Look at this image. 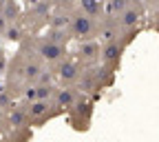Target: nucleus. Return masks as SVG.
Listing matches in <instances>:
<instances>
[{"mask_svg":"<svg viewBox=\"0 0 159 142\" xmlns=\"http://www.w3.org/2000/svg\"><path fill=\"white\" fill-rule=\"evenodd\" d=\"M20 45L29 47L31 51H35L40 58L47 62V67H55L60 65L64 58H69V49L64 45H57V42H51L44 36H27Z\"/></svg>","mask_w":159,"mask_h":142,"instance_id":"f257e3e1","label":"nucleus"},{"mask_svg":"<svg viewBox=\"0 0 159 142\" xmlns=\"http://www.w3.org/2000/svg\"><path fill=\"white\" fill-rule=\"evenodd\" d=\"M53 9H55L53 0H42L40 5L25 9V11H22V18H20L18 22L27 29V33L31 31V36H35V31H38V29H42V27L47 29V25H49V18H51Z\"/></svg>","mask_w":159,"mask_h":142,"instance_id":"f03ea898","label":"nucleus"},{"mask_svg":"<svg viewBox=\"0 0 159 142\" xmlns=\"http://www.w3.org/2000/svg\"><path fill=\"white\" fill-rule=\"evenodd\" d=\"M71 31L73 38L84 42V40H97V31H99V18L86 16L84 11L75 9L73 11V22H71Z\"/></svg>","mask_w":159,"mask_h":142,"instance_id":"7ed1b4c3","label":"nucleus"},{"mask_svg":"<svg viewBox=\"0 0 159 142\" xmlns=\"http://www.w3.org/2000/svg\"><path fill=\"white\" fill-rule=\"evenodd\" d=\"M27 109H29V122L31 127H40L49 122V120L62 115L64 111L55 105V100H35V102H27Z\"/></svg>","mask_w":159,"mask_h":142,"instance_id":"20e7f679","label":"nucleus"},{"mask_svg":"<svg viewBox=\"0 0 159 142\" xmlns=\"http://www.w3.org/2000/svg\"><path fill=\"white\" fill-rule=\"evenodd\" d=\"M51 69H53V73H55V80H57L60 85H64V87H77L80 76H82V71H84V67L75 60L73 53H71L69 58H64L60 65L51 67Z\"/></svg>","mask_w":159,"mask_h":142,"instance_id":"39448f33","label":"nucleus"},{"mask_svg":"<svg viewBox=\"0 0 159 142\" xmlns=\"http://www.w3.org/2000/svg\"><path fill=\"white\" fill-rule=\"evenodd\" d=\"M66 115H69V120H71L73 129H77V131H86L89 125H91V115H93V98L82 95V98L77 100V105H75Z\"/></svg>","mask_w":159,"mask_h":142,"instance_id":"423d86ee","label":"nucleus"},{"mask_svg":"<svg viewBox=\"0 0 159 142\" xmlns=\"http://www.w3.org/2000/svg\"><path fill=\"white\" fill-rule=\"evenodd\" d=\"M73 56L82 67H95L102 62V42L99 40H84L75 47Z\"/></svg>","mask_w":159,"mask_h":142,"instance_id":"0eeeda50","label":"nucleus"},{"mask_svg":"<svg viewBox=\"0 0 159 142\" xmlns=\"http://www.w3.org/2000/svg\"><path fill=\"white\" fill-rule=\"evenodd\" d=\"M126 51V45L122 40H113V42L102 45V65L108 67L111 71H117L122 65V56Z\"/></svg>","mask_w":159,"mask_h":142,"instance_id":"6e6552de","label":"nucleus"},{"mask_svg":"<svg viewBox=\"0 0 159 142\" xmlns=\"http://www.w3.org/2000/svg\"><path fill=\"white\" fill-rule=\"evenodd\" d=\"M82 95H84V93L80 91L77 87H64V85H57L53 100H55V105L62 109L64 113H69V111L77 105V100L82 98Z\"/></svg>","mask_w":159,"mask_h":142,"instance_id":"1a4fd4ad","label":"nucleus"},{"mask_svg":"<svg viewBox=\"0 0 159 142\" xmlns=\"http://www.w3.org/2000/svg\"><path fill=\"white\" fill-rule=\"evenodd\" d=\"M122 31H119V25H117V18L113 16H104L99 18V31H97V40L102 45L106 42H113V40H119Z\"/></svg>","mask_w":159,"mask_h":142,"instance_id":"9d476101","label":"nucleus"},{"mask_svg":"<svg viewBox=\"0 0 159 142\" xmlns=\"http://www.w3.org/2000/svg\"><path fill=\"white\" fill-rule=\"evenodd\" d=\"M73 11L75 9H53L51 18H49V29H71V22H73Z\"/></svg>","mask_w":159,"mask_h":142,"instance_id":"9b49d317","label":"nucleus"},{"mask_svg":"<svg viewBox=\"0 0 159 142\" xmlns=\"http://www.w3.org/2000/svg\"><path fill=\"white\" fill-rule=\"evenodd\" d=\"M77 9L84 11L86 16H93V18H104L106 16V0H80Z\"/></svg>","mask_w":159,"mask_h":142,"instance_id":"f8f14e48","label":"nucleus"},{"mask_svg":"<svg viewBox=\"0 0 159 142\" xmlns=\"http://www.w3.org/2000/svg\"><path fill=\"white\" fill-rule=\"evenodd\" d=\"M47 40H51V42H57V45H69L71 40H73V31L71 29H44V33H42Z\"/></svg>","mask_w":159,"mask_h":142,"instance_id":"ddd939ff","label":"nucleus"},{"mask_svg":"<svg viewBox=\"0 0 159 142\" xmlns=\"http://www.w3.org/2000/svg\"><path fill=\"white\" fill-rule=\"evenodd\" d=\"M0 11L5 13V18L9 22H18V20L22 18V5H20V0H7Z\"/></svg>","mask_w":159,"mask_h":142,"instance_id":"4468645a","label":"nucleus"},{"mask_svg":"<svg viewBox=\"0 0 159 142\" xmlns=\"http://www.w3.org/2000/svg\"><path fill=\"white\" fill-rule=\"evenodd\" d=\"M77 2L80 0H53L57 9H77Z\"/></svg>","mask_w":159,"mask_h":142,"instance_id":"2eb2a0df","label":"nucleus"},{"mask_svg":"<svg viewBox=\"0 0 159 142\" xmlns=\"http://www.w3.org/2000/svg\"><path fill=\"white\" fill-rule=\"evenodd\" d=\"M9 25H11V22H9L7 18H5V13L0 11V38H5V36H7V29H9Z\"/></svg>","mask_w":159,"mask_h":142,"instance_id":"dca6fc26","label":"nucleus"},{"mask_svg":"<svg viewBox=\"0 0 159 142\" xmlns=\"http://www.w3.org/2000/svg\"><path fill=\"white\" fill-rule=\"evenodd\" d=\"M144 5H146V9L148 11H159V0H144Z\"/></svg>","mask_w":159,"mask_h":142,"instance_id":"f3484780","label":"nucleus"},{"mask_svg":"<svg viewBox=\"0 0 159 142\" xmlns=\"http://www.w3.org/2000/svg\"><path fill=\"white\" fill-rule=\"evenodd\" d=\"M152 29L159 33V11H155V13H152Z\"/></svg>","mask_w":159,"mask_h":142,"instance_id":"a211bd4d","label":"nucleus"},{"mask_svg":"<svg viewBox=\"0 0 159 142\" xmlns=\"http://www.w3.org/2000/svg\"><path fill=\"white\" fill-rule=\"evenodd\" d=\"M42 0H22V5H25V9H29V7H35V5H40Z\"/></svg>","mask_w":159,"mask_h":142,"instance_id":"6ab92c4d","label":"nucleus"}]
</instances>
